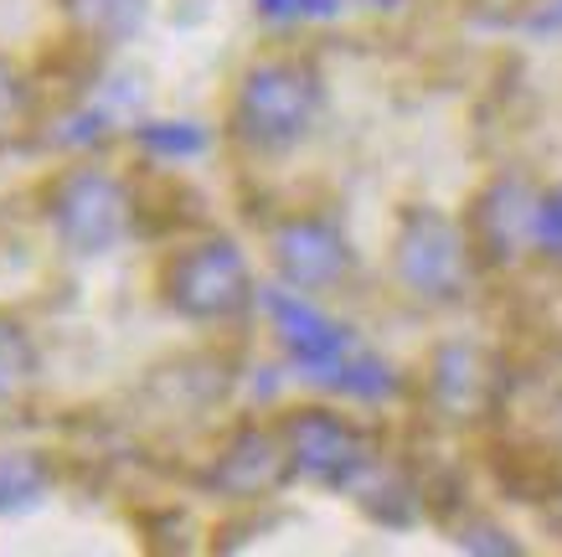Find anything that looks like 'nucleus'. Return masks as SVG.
I'll use <instances>...</instances> for the list:
<instances>
[{
    "instance_id": "12",
    "label": "nucleus",
    "mask_w": 562,
    "mask_h": 557,
    "mask_svg": "<svg viewBox=\"0 0 562 557\" xmlns=\"http://www.w3.org/2000/svg\"><path fill=\"white\" fill-rule=\"evenodd\" d=\"M36 356H32V341L21 336L16 325H0V398L16 392L26 377H32Z\"/></svg>"
},
{
    "instance_id": "16",
    "label": "nucleus",
    "mask_w": 562,
    "mask_h": 557,
    "mask_svg": "<svg viewBox=\"0 0 562 557\" xmlns=\"http://www.w3.org/2000/svg\"><path fill=\"white\" fill-rule=\"evenodd\" d=\"M537 243H542V248H562V186L542 202V212H537Z\"/></svg>"
},
{
    "instance_id": "10",
    "label": "nucleus",
    "mask_w": 562,
    "mask_h": 557,
    "mask_svg": "<svg viewBox=\"0 0 562 557\" xmlns=\"http://www.w3.org/2000/svg\"><path fill=\"white\" fill-rule=\"evenodd\" d=\"M284 459L290 455H284L269 434L248 428V434H238V439L227 444V455L217 459V486L233 490V495H258L263 486L279 480V465H284Z\"/></svg>"
},
{
    "instance_id": "11",
    "label": "nucleus",
    "mask_w": 562,
    "mask_h": 557,
    "mask_svg": "<svg viewBox=\"0 0 562 557\" xmlns=\"http://www.w3.org/2000/svg\"><path fill=\"white\" fill-rule=\"evenodd\" d=\"M47 486L42 465L26 455H5L0 459V511H16V506H32L36 495Z\"/></svg>"
},
{
    "instance_id": "4",
    "label": "nucleus",
    "mask_w": 562,
    "mask_h": 557,
    "mask_svg": "<svg viewBox=\"0 0 562 557\" xmlns=\"http://www.w3.org/2000/svg\"><path fill=\"white\" fill-rule=\"evenodd\" d=\"M284 455L294 470L325 486H361L376 470L357 428H346L336 413H294L284 423Z\"/></svg>"
},
{
    "instance_id": "5",
    "label": "nucleus",
    "mask_w": 562,
    "mask_h": 557,
    "mask_svg": "<svg viewBox=\"0 0 562 557\" xmlns=\"http://www.w3.org/2000/svg\"><path fill=\"white\" fill-rule=\"evenodd\" d=\"M124 186L114 176H99V170H72L63 191H57V233L68 237L78 254H99V248H114L124 237Z\"/></svg>"
},
{
    "instance_id": "2",
    "label": "nucleus",
    "mask_w": 562,
    "mask_h": 557,
    "mask_svg": "<svg viewBox=\"0 0 562 557\" xmlns=\"http://www.w3.org/2000/svg\"><path fill=\"white\" fill-rule=\"evenodd\" d=\"M397 274L424 300H454L470 285L464 233L439 212H408L403 233H397Z\"/></svg>"
},
{
    "instance_id": "6",
    "label": "nucleus",
    "mask_w": 562,
    "mask_h": 557,
    "mask_svg": "<svg viewBox=\"0 0 562 557\" xmlns=\"http://www.w3.org/2000/svg\"><path fill=\"white\" fill-rule=\"evenodd\" d=\"M263 300H269V315H273V325H279L284 346H290V356L310 371V377H321L325 388H330V382L341 377L346 361L361 352L357 341L346 336L336 321H325L310 300H294L284 289H269Z\"/></svg>"
},
{
    "instance_id": "9",
    "label": "nucleus",
    "mask_w": 562,
    "mask_h": 557,
    "mask_svg": "<svg viewBox=\"0 0 562 557\" xmlns=\"http://www.w3.org/2000/svg\"><path fill=\"white\" fill-rule=\"evenodd\" d=\"M495 392V367L491 356L470 346V341H454V346H443L439 361H434V398H439L443 413H454V419H475L480 408L491 403Z\"/></svg>"
},
{
    "instance_id": "15",
    "label": "nucleus",
    "mask_w": 562,
    "mask_h": 557,
    "mask_svg": "<svg viewBox=\"0 0 562 557\" xmlns=\"http://www.w3.org/2000/svg\"><path fill=\"white\" fill-rule=\"evenodd\" d=\"M273 21H294V16H336L341 0H258Z\"/></svg>"
},
{
    "instance_id": "3",
    "label": "nucleus",
    "mask_w": 562,
    "mask_h": 557,
    "mask_svg": "<svg viewBox=\"0 0 562 557\" xmlns=\"http://www.w3.org/2000/svg\"><path fill=\"white\" fill-rule=\"evenodd\" d=\"M254 294V274L243 264L238 243L212 237L202 248H191L171 274V300L176 310H187L196 321H222V315H238Z\"/></svg>"
},
{
    "instance_id": "7",
    "label": "nucleus",
    "mask_w": 562,
    "mask_h": 557,
    "mask_svg": "<svg viewBox=\"0 0 562 557\" xmlns=\"http://www.w3.org/2000/svg\"><path fill=\"white\" fill-rule=\"evenodd\" d=\"M273 258H279V269H284V279H290L294 289L336 285L346 274V264H351L341 227H336V222H321V218H300V222H290V227H279Z\"/></svg>"
},
{
    "instance_id": "1",
    "label": "nucleus",
    "mask_w": 562,
    "mask_h": 557,
    "mask_svg": "<svg viewBox=\"0 0 562 557\" xmlns=\"http://www.w3.org/2000/svg\"><path fill=\"white\" fill-rule=\"evenodd\" d=\"M315 109H321L315 73L294 68V63H263L243 78L238 130L263 151H284L315 124Z\"/></svg>"
},
{
    "instance_id": "8",
    "label": "nucleus",
    "mask_w": 562,
    "mask_h": 557,
    "mask_svg": "<svg viewBox=\"0 0 562 557\" xmlns=\"http://www.w3.org/2000/svg\"><path fill=\"white\" fill-rule=\"evenodd\" d=\"M537 212H542V202L531 197V186L512 181V176L495 181L475 202V218H470L480 254L491 258V264H512L521 254V243L537 237Z\"/></svg>"
},
{
    "instance_id": "14",
    "label": "nucleus",
    "mask_w": 562,
    "mask_h": 557,
    "mask_svg": "<svg viewBox=\"0 0 562 557\" xmlns=\"http://www.w3.org/2000/svg\"><path fill=\"white\" fill-rule=\"evenodd\" d=\"M88 21H99L109 32H130L139 21V0H88Z\"/></svg>"
},
{
    "instance_id": "18",
    "label": "nucleus",
    "mask_w": 562,
    "mask_h": 557,
    "mask_svg": "<svg viewBox=\"0 0 562 557\" xmlns=\"http://www.w3.org/2000/svg\"><path fill=\"white\" fill-rule=\"evenodd\" d=\"M357 5H367V11H397L403 0H357Z\"/></svg>"
},
{
    "instance_id": "13",
    "label": "nucleus",
    "mask_w": 562,
    "mask_h": 557,
    "mask_svg": "<svg viewBox=\"0 0 562 557\" xmlns=\"http://www.w3.org/2000/svg\"><path fill=\"white\" fill-rule=\"evenodd\" d=\"M139 140L160 155H202L206 151V135L196 124H155V130H145Z\"/></svg>"
},
{
    "instance_id": "17",
    "label": "nucleus",
    "mask_w": 562,
    "mask_h": 557,
    "mask_svg": "<svg viewBox=\"0 0 562 557\" xmlns=\"http://www.w3.org/2000/svg\"><path fill=\"white\" fill-rule=\"evenodd\" d=\"M16 103H21V88L11 83V73L0 68V119L11 114V109H16Z\"/></svg>"
}]
</instances>
